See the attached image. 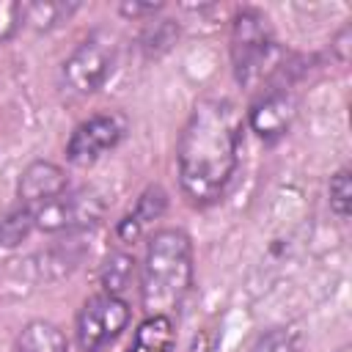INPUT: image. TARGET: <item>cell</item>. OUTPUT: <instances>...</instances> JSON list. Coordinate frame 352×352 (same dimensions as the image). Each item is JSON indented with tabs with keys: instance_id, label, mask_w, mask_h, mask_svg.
<instances>
[{
	"instance_id": "4fadbf2b",
	"label": "cell",
	"mask_w": 352,
	"mask_h": 352,
	"mask_svg": "<svg viewBox=\"0 0 352 352\" xmlns=\"http://www.w3.org/2000/svg\"><path fill=\"white\" fill-rule=\"evenodd\" d=\"M77 11V3H25V25L38 33L58 28Z\"/></svg>"
},
{
	"instance_id": "7c38bea8",
	"label": "cell",
	"mask_w": 352,
	"mask_h": 352,
	"mask_svg": "<svg viewBox=\"0 0 352 352\" xmlns=\"http://www.w3.org/2000/svg\"><path fill=\"white\" fill-rule=\"evenodd\" d=\"M135 272H138L135 256H129V253H113L104 261V267H102V289H104V294L124 297V292L135 280Z\"/></svg>"
},
{
	"instance_id": "8fae6325",
	"label": "cell",
	"mask_w": 352,
	"mask_h": 352,
	"mask_svg": "<svg viewBox=\"0 0 352 352\" xmlns=\"http://www.w3.org/2000/svg\"><path fill=\"white\" fill-rule=\"evenodd\" d=\"M170 346H173V319L146 316L135 330L129 352H170Z\"/></svg>"
},
{
	"instance_id": "30bf717a",
	"label": "cell",
	"mask_w": 352,
	"mask_h": 352,
	"mask_svg": "<svg viewBox=\"0 0 352 352\" xmlns=\"http://www.w3.org/2000/svg\"><path fill=\"white\" fill-rule=\"evenodd\" d=\"M14 352H69V338L55 322L30 319L19 330Z\"/></svg>"
},
{
	"instance_id": "5bb4252c",
	"label": "cell",
	"mask_w": 352,
	"mask_h": 352,
	"mask_svg": "<svg viewBox=\"0 0 352 352\" xmlns=\"http://www.w3.org/2000/svg\"><path fill=\"white\" fill-rule=\"evenodd\" d=\"M327 195H330V209L338 220L349 217V206H352V170L344 165L330 176L327 184Z\"/></svg>"
},
{
	"instance_id": "9c48e42d",
	"label": "cell",
	"mask_w": 352,
	"mask_h": 352,
	"mask_svg": "<svg viewBox=\"0 0 352 352\" xmlns=\"http://www.w3.org/2000/svg\"><path fill=\"white\" fill-rule=\"evenodd\" d=\"M66 190H69L66 170L50 160H36L22 170L19 184H16V198H19V206L36 209V206L63 195Z\"/></svg>"
},
{
	"instance_id": "ffe728a7",
	"label": "cell",
	"mask_w": 352,
	"mask_h": 352,
	"mask_svg": "<svg viewBox=\"0 0 352 352\" xmlns=\"http://www.w3.org/2000/svg\"><path fill=\"white\" fill-rule=\"evenodd\" d=\"M162 11V3H121L118 14H124L126 19H143V16H154Z\"/></svg>"
},
{
	"instance_id": "5b68a950",
	"label": "cell",
	"mask_w": 352,
	"mask_h": 352,
	"mask_svg": "<svg viewBox=\"0 0 352 352\" xmlns=\"http://www.w3.org/2000/svg\"><path fill=\"white\" fill-rule=\"evenodd\" d=\"M129 319H132V308L124 297L102 292V294L85 300L82 308L77 311V322H74V336H77L80 352H102L126 330Z\"/></svg>"
},
{
	"instance_id": "7402d4cb",
	"label": "cell",
	"mask_w": 352,
	"mask_h": 352,
	"mask_svg": "<svg viewBox=\"0 0 352 352\" xmlns=\"http://www.w3.org/2000/svg\"><path fill=\"white\" fill-rule=\"evenodd\" d=\"M341 352H346V349H341Z\"/></svg>"
},
{
	"instance_id": "8992f818",
	"label": "cell",
	"mask_w": 352,
	"mask_h": 352,
	"mask_svg": "<svg viewBox=\"0 0 352 352\" xmlns=\"http://www.w3.org/2000/svg\"><path fill=\"white\" fill-rule=\"evenodd\" d=\"M33 228L58 234V231H85L104 217V201L94 190H66L63 195L28 209Z\"/></svg>"
},
{
	"instance_id": "ba28073f",
	"label": "cell",
	"mask_w": 352,
	"mask_h": 352,
	"mask_svg": "<svg viewBox=\"0 0 352 352\" xmlns=\"http://www.w3.org/2000/svg\"><path fill=\"white\" fill-rule=\"evenodd\" d=\"M297 96L289 85H270L264 88L248 110V124L261 140L283 138L294 118H297Z\"/></svg>"
},
{
	"instance_id": "ac0fdd59",
	"label": "cell",
	"mask_w": 352,
	"mask_h": 352,
	"mask_svg": "<svg viewBox=\"0 0 352 352\" xmlns=\"http://www.w3.org/2000/svg\"><path fill=\"white\" fill-rule=\"evenodd\" d=\"M165 206H168V195H165V190L162 187H148L140 198H138V204H135V209L129 212L140 226H146L148 220H157L162 212H165Z\"/></svg>"
},
{
	"instance_id": "d6986e66",
	"label": "cell",
	"mask_w": 352,
	"mask_h": 352,
	"mask_svg": "<svg viewBox=\"0 0 352 352\" xmlns=\"http://www.w3.org/2000/svg\"><path fill=\"white\" fill-rule=\"evenodd\" d=\"M25 28V3L0 0V44H8Z\"/></svg>"
},
{
	"instance_id": "7a4b0ae2",
	"label": "cell",
	"mask_w": 352,
	"mask_h": 352,
	"mask_svg": "<svg viewBox=\"0 0 352 352\" xmlns=\"http://www.w3.org/2000/svg\"><path fill=\"white\" fill-rule=\"evenodd\" d=\"M195 278L192 242L182 228H160L148 245L138 275L140 308L146 316H176Z\"/></svg>"
},
{
	"instance_id": "52a82bcc",
	"label": "cell",
	"mask_w": 352,
	"mask_h": 352,
	"mask_svg": "<svg viewBox=\"0 0 352 352\" xmlns=\"http://www.w3.org/2000/svg\"><path fill=\"white\" fill-rule=\"evenodd\" d=\"M126 135V118L121 113H94L80 121L66 140V160L72 165H94L113 151Z\"/></svg>"
},
{
	"instance_id": "44dd1931",
	"label": "cell",
	"mask_w": 352,
	"mask_h": 352,
	"mask_svg": "<svg viewBox=\"0 0 352 352\" xmlns=\"http://www.w3.org/2000/svg\"><path fill=\"white\" fill-rule=\"evenodd\" d=\"M349 38H352V28L346 22V25H341V30L330 41V50L336 52V60L338 63H346V58H349Z\"/></svg>"
},
{
	"instance_id": "277c9868",
	"label": "cell",
	"mask_w": 352,
	"mask_h": 352,
	"mask_svg": "<svg viewBox=\"0 0 352 352\" xmlns=\"http://www.w3.org/2000/svg\"><path fill=\"white\" fill-rule=\"evenodd\" d=\"M113 63H116V38H113V33L94 30L63 60L60 82L74 96H91L107 82V77L113 72Z\"/></svg>"
},
{
	"instance_id": "2e32d148",
	"label": "cell",
	"mask_w": 352,
	"mask_h": 352,
	"mask_svg": "<svg viewBox=\"0 0 352 352\" xmlns=\"http://www.w3.org/2000/svg\"><path fill=\"white\" fill-rule=\"evenodd\" d=\"M250 352H297V336L294 330L278 324V327H267L256 336Z\"/></svg>"
},
{
	"instance_id": "e0dca14e",
	"label": "cell",
	"mask_w": 352,
	"mask_h": 352,
	"mask_svg": "<svg viewBox=\"0 0 352 352\" xmlns=\"http://www.w3.org/2000/svg\"><path fill=\"white\" fill-rule=\"evenodd\" d=\"M173 38H176V28H173L170 19L148 22L146 30H143V36H140L143 50H146L148 55H160V52H165V50L173 44Z\"/></svg>"
},
{
	"instance_id": "9a60e30c",
	"label": "cell",
	"mask_w": 352,
	"mask_h": 352,
	"mask_svg": "<svg viewBox=\"0 0 352 352\" xmlns=\"http://www.w3.org/2000/svg\"><path fill=\"white\" fill-rule=\"evenodd\" d=\"M30 231H33V217H30V212L25 206L8 212L6 217H0V248L19 245Z\"/></svg>"
},
{
	"instance_id": "6da1fadb",
	"label": "cell",
	"mask_w": 352,
	"mask_h": 352,
	"mask_svg": "<svg viewBox=\"0 0 352 352\" xmlns=\"http://www.w3.org/2000/svg\"><path fill=\"white\" fill-rule=\"evenodd\" d=\"M242 121L228 99L206 96L190 110L179 143V187L192 206L217 204L239 168Z\"/></svg>"
},
{
	"instance_id": "3957f363",
	"label": "cell",
	"mask_w": 352,
	"mask_h": 352,
	"mask_svg": "<svg viewBox=\"0 0 352 352\" xmlns=\"http://www.w3.org/2000/svg\"><path fill=\"white\" fill-rule=\"evenodd\" d=\"M231 63L242 88H270L286 69L270 19L258 8H239L231 19Z\"/></svg>"
}]
</instances>
